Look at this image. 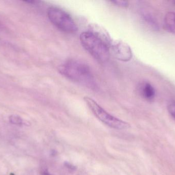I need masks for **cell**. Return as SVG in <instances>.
Masks as SVG:
<instances>
[{"instance_id": "cell-1", "label": "cell", "mask_w": 175, "mask_h": 175, "mask_svg": "<svg viewBox=\"0 0 175 175\" xmlns=\"http://www.w3.org/2000/svg\"><path fill=\"white\" fill-rule=\"evenodd\" d=\"M59 73L72 81L89 89L96 90L97 84L88 65L75 59H70L59 67Z\"/></svg>"}, {"instance_id": "cell-2", "label": "cell", "mask_w": 175, "mask_h": 175, "mask_svg": "<svg viewBox=\"0 0 175 175\" xmlns=\"http://www.w3.org/2000/svg\"><path fill=\"white\" fill-rule=\"evenodd\" d=\"M79 39L83 48L95 60L100 63L109 60L110 56L109 47L100 39L88 31L82 32Z\"/></svg>"}, {"instance_id": "cell-3", "label": "cell", "mask_w": 175, "mask_h": 175, "mask_svg": "<svg viewBox=\"0 0 175 175\" xmlns=\"http://www.w3.org/2000/svg\"><path fill=\"white\" fill-rule=\"evenodd\" d=\"M83 99L94 115L104 124L117 130H124L130 127V124L110 115L90 97L86 96Z\"/></svg>"}, {"instance_id": "cell-4", "label": "cell", "mask_w": 175, "mask_h": 175, "mask_svg": "<svg viewBox=\"0 0 175 175\" xmlns=\"http://www.w3.org/2000/svg\"><path fill=\"white\" fill-rule=\"evenodd\" d=\"M47 13L50 21L59 30L67 33H74L78 30L71 16L60 8L51 7L47 10Z\"/></svg>"}, {"instance_id": "cell-5", "label": "cell", "mask_w": 175, "mask_h": 175, "mask_svg": "<svg viewBox=\"0 0 175 175\" xmlns=\"http://www.w3.org/2000/svg\"><path fill=\"white\" fill-rule=\"evenodd\" d=\"M112 51L116 59L122 62H128L133 57V53L130 46L121 40L112 41L111 45Z\"/></svg>"}, {"instance_id": "cell-6", "label": "cell", "mask_w": 175, "mask_h": 175, "mask_svg": "<svg viewBox=\"0 0 175 175\" xmlns=\"http://www.w3.org/2000/svg\"><path fill=\"white\" fill-rule=\"evenodd\" d=\"M103 41L110 48L112 41L109 32L102 26L96 24H91L89 26V31Z\"/></svg>"}, {"instance_id": "cell-7", "label": "cell", "mask_w": 175, "mask_h": 175, "mask_svg": "<svg viewBox=\"0 0 175 175\" xmlns=\"http://www.w3.org/2000/svg\"><path fill=\"white\" fill-rule=\"evenodd\" d=\"M138 90L139 95L147 101H153L155 98V89L149 82H143L140 83Z\"/></svg>"}, {"instance_id": "cell-8", "label": "cell", "mask_w": 175, "mask_h": 175, "mask_svg": "<svg viewBox=\"0 0 175 175\" xmlns=\"http://www.w3.org/2000/svg\"><path fill=\"white\" fill-rule=\"evenodd\" d=\"M165 27L169 32L175 34V12H169L164 20Z\"/></svg>"}, {"instance_id": "cell-9", "label": "cell", "mask_w": 175, "mask_h": 175, "mask_svg": "<svg viewBox=\"0 0 175 175\" xmlns=\"http://www.w3.org/2000/svg\"><path fill=\"white\" fill-rule=\"evenodd\" d=\"M9 121L12 124L15 125H22L23 124V120L20 117L16 115H12L9 118Z\"/></svg>"}, {"instance_id": "cell-10", "label": "cell", "mask_w": 175, "mask_h": 175, "mask_svg": "<svg viewBox=\"0 0 175 175\" xmlns=\"http://www.w3.org/2000/svg\"><path fill=\"white\" fill-rule=\"evenodd\" d=\"M168 110L170 115L175 119V101L169 103L168 106Z\"/></svg>"}, {"instance_id": "cell-11", "label": "cell", "mask_w": 175, "mask_h": 175, "mask_svg": "<svg viewBox=\"0 0 175 175\" xmlns=\"http://www.w3.org/2000/svg\"><path fill=\"white\" fill-rule=\"evenodd\" d=\"M112 3H113L114 4L117 5L119 7H127L128 5V3L127 1H117V0H115V1H110Z\"/></svg>"}, {"instance_id": "cell-12", "label": "cell", "mask_w": 175, "mask_h": 175, "mask_svg": "<svg viewBox=\"0 0 175 175\" xmlns=\"http://www.w3.org/2000/svg\"><path fill=\"white\" fill-rule=\"evenodd\" d=\"M65 165H66V166L67 168H68V169H70L74 170V169H75V167L74 166H73L72 165L70 164V163L66 162V163H65Z\"/></svg>"}, {"instance_id": "cell-13", "label": "cell", "mask_w": 175, "mask_h": 175, "mask_svg": "<svg viewBox=\"0 0 175 175\" xmlns=\"http://www.w3.org/2000/svg\"><path fill=\"white\" fill-rule=\"evenodd\" d=\"M43 175H50L49 173H48V172H44L43 173Z\"/></svg>"}, {"instance_id": "cell-14", "label": "cell", "mask_w": 175, "mask_h": 175, "mask_svg": "<svg viewBox=\"0 0 175 175\" xmlns=\"http://www.w3.org/2000/svg\"><path fill=\"white\" fill-rule=\"evenodd\" d=\"M174 4L175 5V1H174Z\"/></svg>"}]
</instances>
